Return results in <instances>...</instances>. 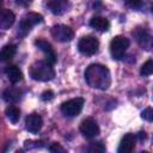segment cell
<instances>
[{"label": "cell", "mask_w": 153, "mask_h": 153, "mask_svg": "<svg viewBox=\"0 0 153 153\" xmlns=\"http://www.w3.org/2000/svg\"><path fill=\"white\" fill-rule=\"evenodd\" d=\"M85 80L88 86L104 91L111 85V74L108 67L99 63H92L85 71Z\"/></svg>", "instance_id": "1"}, {"label": "cell", "mask_w": 153, "mask_h": 153, "mask_svg": "<svg viewBox=\"0 0 153 153\" xmlns=\"http://www.w3.org/2000/svg\"><path fill=\"white\" fill-rule=\"evenodd\" d=\"M30 76L37 81H49L54 79L55 71L48 61H37L30 67Z\"/></svg>", "instance_id": "2"}, {"label": "cell", "mask_w": 153, "mask_h": 153, "mask_svg": "<svg viewBox=\"0 0 153 153\" xmlns=\"http://www.w3.org/2000/svg\"><path fill=\"white\" fill-rule=\"evenodd\" d=\"M129 39L124 36H116L110 42V53L115 60H120L124 56L127 49L129 48Z\"/></svg>", "instance_id": "3"}, {"label": "cell", "mask_w": 153, "mask_h": 153, "mask_svg": "<svg viewBox=\"0 0 153 153\" xmlns=\"http://www.w3.org/2000/svg\"><path fill=\"white\" fill-rule=\"evenodd\" d=\"M42 20H43V17L41 14L35 13V12H29L27 14H25V17L20 20V23L18 25V35L19 36L27 35L30 32V30L32 29V26L41 23Z\"/></svg>", "instance_id": "4"}, {"label": "cell", "mask_w": 153, "mask_h": 153, "mask_svg": "<svg viewBox=\"0 0 153 153\" xmlns=\"http://www.w3.org/2000/svg\"><path fill=\"white\" fill-rule=\"evenodd\" d=\"M84 106V99L81 97L72 98L61 104V112L67 117H74L79 115Z\"/></svg>", "instance_id": "5"}, {"label": "cell", "mask_w": 153, "mask_h": 153, "mask_svg": "<svg viewBox=\"0 0 153 153\" xmlns=\"http://www.w3.org/2000/svg\"><path fill=\"white\" fill-rule=\"evenodd\" d=\"M99 42L93 36H85L78 42V49L82 55L91 56L98 51Z\"/></svg>", "instance_id": "6"}, {"label": "cell", "mask_w": 153, "mask_h": 153, "mask_svg": "<svg viewBox=\"0 0 153 153\" xmlns=\"http://www.w3.org/2000/svg\"><path fill=\"white\" fill-rule=\"evenodd\" d=\"M51 36L59 42H69L74 37V31L67 25H55L51 27Z\"/></svg>", "instance_id": "7"}, {"label": "cell", "mask_w": 153, "mask_h": 153, "mask_svg": "<svg viewBox=\"0 0 153 153\" xmlns=\"http://www.w3.org/2000/svg\"><path fill=\"white\" fill-rule=\"evenodd\" d=\"M80 131H81V134L84 136L91 139V137L97 136L99 134L100 129H99L98 123L93 118L88 117V118H86V120H84L81 122V124H80Z\"/></svg>", "instance_id": "8"}, {"label": "cell", "mask_w": 153, "mask_h": 153, "mask_svg": "<svg viewBox=\"0 0 153 153\" xmlns=\"http://www.w3.org/2000/svg\"><path fill=\"white\" fill-rule=\"evenodd\" d=\"M35 44H36V47H37L39 50H42V51L45 54L47 61H48L50 65H55V63H56L57 56H56V53H55V50L53 49V47H51V44H50L49 42H47V41L39 38V39H36V41H35Z\"/></svg>", "instance_id": "9"}, {"label": "cell", "mask_w": 153, "mask_h": 153, "mask_svg": "<svg viewBox=\"0 0 153 153\" xmlns=\"http://www.w3.org/2000/svg\"><path fill=\"white\" fill-rule=\"evenodd\" d=\"M43 126V120L37 114H31L25 120V128L30 133H38Z\"/></svg>", "instance_id": "10"}, {"label": "cell", "mask_w": 153, "mask_h": 153, "mask_svg": "<svg viewBox=\"0 0 153 153\" xmlns=\"http://www.w3.org/2000/svg\"><path fill=\"white\" fill-rule=\"evenodd\" d=\"M135 143H136V135L128 133L122 137L117 151L118 153H129L135 148Z\"/></svg>", "instance_id": "11"}, {"label": "cell", "mask_w": 153, "mask_h": 153, "mask_svg": "<svg viewBox=\"0 0 153 153\" xmlns=\"http://www.w3.org/2000/svg\"><path fill=\"white\" fill-rule=\"evenodd\" d=\"M16 20V16L11 10L2 8L0 10V29L7 30L10 29Z\"/></svg>", "instance_id": "12"}, {"label": "cell", "mask_w": 153, "mask_h": 153, "mask_svg": "<svg viewBox=\"0 0 153 153\" xmlns=\"http://www.w3.org/2000/svg\"><path fill=\"white\" fill-rule=\"evenodd\" d=\"M133 33H134V32H133ZM134 36L136 37V41L139 42V44H140L142 48H145L146 50H149V49L152 48V37H151V35H149L147 31L139 29L137 31H135Z\"/></svg>", "instance_id": "13"}, {"label": "cell", "mask_w": 153, "mask_h": 153, "mask_svg": "<svg viewBox=\"0 0 153 153\" xmlns=\"http://www.w3.org/2000/svg\"><path fill=\"white\" fill-rule=\"evenodd\" d=\"M5 74L12 84H17L23 79V73L17 66H7L5 68Z\"/></svg>", "instance_id": "14"}, {"label": "cell", "mask_w": 153, "mask_h": 153, "mask_svg": "<svg viewBox=\"0 0 153 153\" xmlns=\"http://www.w3.org/2000/svg\"><path fill=\"white\" fill-rule=\"evenodd\" d=\"M91 27L96 29L97 31H108L110 27V23L104 17H93L90 22Z\"/></svg>", "instance_id": "15"}, {"label": "cell", "mask_w": 153, "mask_h": 153, "mask_svg": "<svg viewBox=\"0 0 153 153\" xmlns=\"http://www.w3.org/2000/svg\"><path fill=\"white\" fill-rule=\"evenodd\" d=\"M22 97V91L16 88V87H10V88H6L2 93V98L4 100H6L7 103H16Z\"/></svg>", "instance_id": "16"}, {"label": "cell", "mask_w": 153, "mask_h": 153, "mask_svg": "<svg viewBox=\"0 0 153 153\" xmlns=\"http://www.w3.org/2000/svg\"><path fill=\"white\" fill-rule=\"evenodd\" d=\"M50 11L54 14H62L67 10V0H50L48 2Z\"/></svg>", "instance_id": "17"}, {"label": "cell", "mask_w": 153, "mask_h": 153, "mask_svg": "<svg viewBox=\"0 0 153 153\" xmlns=\"http://www.w3.org/2000/svg\"><path fill=\"white\" fill-rule=\"evenodd\" d=\"M16 50H17V48H16L14 44H6V45H4L0 49V61L5 62V61L11 60L14 56Z\"/></svg>", "instance_id": "18"}, {"label": "cell", "mask_w": 153, "mask_h": 153, "mask_svg": "<svg viewBox=\"0 0 153 153\" xmlns=\"http://www.w3.org/2000/svg\"><path fill=\"white\" fill-rule=\"evenodd\" d=\"M5 114L7 116V118L12 122V123H17L19 121V117H20V110L14 106V105H8L5 110Z\"/></svg>", "instance_id": "19"}, {"label": "cell", "mask_w": 153, "mask_h": 153, "mask_svg": "<svg viewBox=\"0 0 153 153\" xmlns=\"http://www.w3.org/2000/svg\"><path fill=\"white\" fill-rule=\"evenodd\" d=\"M152 73H153V61H152V59H149V60H147V61L141 66L140 74H141L142 76H149Z\"/></svg>", "instance_id": "20"}, {"label": "cell", "mask_w": 153, "mask_h": 153, "mask_svg": "<svg viewBox=\"0 0 153 153\" xmlns=\"http://www.w3.org/2000/svg\"><path fill=\"white\" fill-rule=\"evenodd\" d=\"M87 151H90V152H104L105 147L103 146L102 142H92L91 146L87 148Z\"/></svg>", "instance_id": "21"}, {"label": "cell", "mask_w": 153, "mask_h": 153, "mask_svg": "<svg viewBox=\"0 0 153 153\" xmlns=\"http://www.w3.org/2000/svg\"><path fill=\"white\" fill-rule=\"evenodd\" d=\"M141 117L143 120H146L147 122H152L153 121V110H152V108H146L141 112Z\"/></svg>", "instance_id": "22"}, {"label": "cell", "mask_w": 153, "mask_h": 153, "mask_svg": "<svg viewBox=\"0 0 153 153\" xmlns=\"http://www.w3.org/2000/svg\"><path fill=\"white\" fill-rule=\"evenodd\" d=\"M49 151H50V152H65V148H63L60 143L54 142V143H51V145L49 146Z\"/></svg>", "instance_id": "23"}, {"label": "cell", "mask_w": 153, "mask_h": 153, "mask_svg": "<svg viewBox=\"0 0 153 153\" xmlns=\"http://www.w3.org/2000/svg\"><path fill=\"white\" fill-rule=\"evenodd\" d=\"M41 98H42V100H44V102L51 100V99L54 98V93H53V91H50V90H48V91H44V92L42 93Z\"/></svg>", "instance_id": "24"}, {"label": "cell", "mask_w": 153, "mask_h": 153, "mask_svg": "<svg viewBox=\"0 0 153 153\" xmlns=\"http://www.w3.org/2000/svg\"><path fill=\"white\" fill-rule=\"evenodd\" d=\"M123 1L127 2L131 7H140L141 6V2H142V0H123Z\"/></svg>", "instance_id": "25"}, {"label": "cell", "mask_w": 153, "mask_h": 153, "mask_svg": "<svg viewBox=\"0 0 153 153\" xmlns=\"http://www.w3.org/2000/svg\"><path fill=\"white\" fill-rule=\"evenodd\" d=\"M16 2H17V5H19V6L26 7V6H29V5L32 2V0H16Z\"/></svg>", "instance_id": "26"}, {"label": "cell", "mask_w": 153, "mask_h": 153, "mask_svg": "<svg viewBox=\"0 0 153 153\" xmlns=\"http://www.w3.org/2000/svg\"><path fill=\"white\" fill-rule=\"evenodd\" d=\"M136 139H139L140 141H142V140H145V139H146V133H145V131H140V133L137 134V136H136Z\"/></svg>", "instance_id": "27"}, {"label": "cell", "mask_w": 153, "mask_h": 153, "mask_svg": "<svg viewBox=\"0 0 153 153\" xmlns=\"http://www.w3.org/2000/svg\"><path fill=\"white\" fill-rule=\"evenodd\" d=\"M1 4H2V0H0V10H1Z\"/></svg>", "instance_id": "28"}]
</instances>
